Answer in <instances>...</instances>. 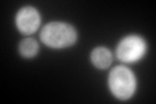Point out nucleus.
<instances>
[{
    "instance_id": "nucleus-2",
    "label": "nucleus",
    "mask_w": 156,
    "mask_h": 104,
    "mask_svg": "<svg viewBox=\"0 0 156 104\" xmlns=\"http://www.w3.org/2000/svg\"><path fill=\"white\" fill-rule=\"evenodd\" d=\"M108 86L113 95L120 100H128L136 90V78L134 73L125 65H117L111 70Z\"/></svg>"
},
{
    "instance_id": "nucleus-1",
    "label": "nucleus",
    "mask_w": 156,
    "mask_h": 104,
    "mask_svg": "<svg viewBox=\"0 0 156 104\" xmlns=\"http://www.w3.org/2000/svg\"><path fill=\"white\" fill-rule=\"evenodd\" d=\"M77 31L66 22H50L41 31V41L51 48H66L77 42Z\"/></svg>"
},
{
    "instance_id": "nucleus-4",
    "label": "nucleus",
    "mask_w": 156,
    "mask_h": 104,
    "mask_svg": "<svg viewBox=\"0 0 156 104\" xmlns=\"http://www.w3.org/2000/svg\"><path fill=\"white\" fill-rule=\"evenodd\" d=\"M41 25V14L33 7H23L16 14V26L22 34H33Z\"/></svg>"
},
{
    "instance_id": "nucleus-5",
    "label": "nucleus",
    "mask_w": 156,
    "mask_h": 104,
    "mask_svg": "<svg viewBox=\"0 0 156 104\" xmlns=\"http://www.w3.org/2000/svg\"><path fill=\"white\" fill-rule=\"evenodd\" d=\"M91 63L92 65L99 69H107L112 64V52L105 47H96L91 52Z\"/></svg>"
},
{
    "instance_id": "nucleus-6",
    "label": "nucleus",
    "mask_w": 156,
    "mask_h": 104,
    "mask_svg": "<svg viewBox=\"0 0 156 104\" xmlns=\"http://www.w3.org/2000/svg\"><path fill=\"white\" fill-rule=\"evenodd\" d=\"M38 49H39L38 43L33 38H26L21 41L18 47V51L23 57H34L38 53Z\"/></svg>"
},
{
    "instance_id": "nucleus-3",
    "label": "nucleus",
    "mask_w": 156,
    "mask_h": 104,
    "mask_svg": "<svg viewBox=\"0 0 156 104\" xmlns=\"http://www.w3.org/2000/svg\"><path fill=\"white\" fill-rule=\"evenodd\" d=\"M147 52V43L140 35L131 34L119 43L116 49L117 59L125 64L136 63Z\"/></svg>"
}]
</instances>
